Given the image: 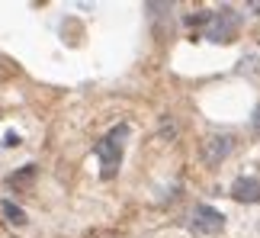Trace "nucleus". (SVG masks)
Returning a JSON list of instances; mask_svg holds the SVG:
<instances>
[{
    "instance_id": "nucleus-1",
    "label": "nucleus",
    "mask_w": 260,
    "mask_h": 238,
    "mask_svg": "<svg viewBox=\"0 0 260 238\" xmlns=\"http://www.w3.org/2000/svg\"><path fill=\"white\" fill-rule=\"evenodd\" d=\"M128 129L125 126H116L106 138L96 142V158L103 164V177H113L119 171V161H122V138H125Z\"/></svg>"
},
{
    "instance_id": "nucleus-2",
    "label": "nucleus",
    "mask_w": 260,
    "mask_h": 238,
    "mask_svg": "<svg viewBox=\"0 0 260 238\" xmlns=\"http://www.w3.org/2000/svg\"><path fill=\"white\" fill-rule=\"evenodd\" d=\"M238 33V13L232 7H222L206 19V39L209 42H232Z\"/></svg>"
},
{
    "instance_id": "nucleus-3",
    "label": "nucleus",
    "mask_w": 260,
    "mask_h": 238,
    "mask_svg": "<svg viewBox=\"0 0 260 238\" xmlns=\"http://www.w3.org/2000/svg\"><path fill=\"white\" fill-rule=\"evenodd\" d=\"M232 152H235V135L232 132H212V135L203 138V161L209 167H218Z\"/></svg>"
},
{
    "instance_id": "nucleus-4",
    "label": "nucleus",
    "mask_w": 260,
    "mask_h": 238,
    "mask_svg": "<svg viewBox=\"0 0 260 238\" xmlns=\"http://www.w3.org/2000/svg\"><path fill=\"white\" fill-rule=\"evenodd\" d=\"M193 229L203 235H218L225 229V216L212 210V206H196L193 210Z\"/></svg>"
},
{
    "instance_id": "nucleus-5",
    "label": "nucleus",
    "mask_w": 260,
    "mask_h": 238,
    "mask_svg": "<svg viewBox=\"0 0 260 238\" xmlns=\"http://www.w3.org/2000/svg\"><path fill=\"white\" fill-rule=\"evenodd\" d=\"M232 196L238 203H260V177H238L232 184Z\"/></svg>"
},
{
    "instance_id": "nucleus-6",
    "label": "nucleus",
    "mask_w": 260,
    "mask_h": 238,
    "mask_svg": "<svg viewBox=\"0 0 260 238\" xmlns=\"http://www.w3.org/2000/svg\"><path fill=\"white\" fill-rule=\"evenodd\" d=\"M0 210H4L7 222H13V225H26V213L19 210V206H16L13 200H4V203H0Z\"/></svg>"
},
{
    "instance_id": "nucleus-7",
    "label": "nucleus",
    "mask_w": 260,
    "mask_h": 238,
    "mask_svg": "<svg viewBox=\"0 0 260 238\" xmlns=\"http://www.w3.org/2000/svg\"><path fill=\"white\" fill-rule=\"evenodd\" d=\"M251 126H254V132L260 135V106H257V110H254V119H251Z\"/></svg>"
},
{
    "instance_id": "nucleus-8",
    "label": "nucleus",
    "mask_w": 260,
    "mask_h": 238,
    "mask_svg": "<svg viewBox=\"0 0 260 238\" xmlns=\"http://www.w3.org/2000/svg\"><path fill=\"white\" fill-rule=\"evenodd\" d=\"M4 145H19V135H13V132H10V135L4 138Z\"/></svg>"
},
{
    "instance_id": "nucleus-9",
    "label": "nucleus",
    "mask_w": 260,
    "mask_h": 238,
    "mask_svg": "<svg viewBox=\"0 0 260 238\" xmlns=\"http://www.w3.org/2000/svg\"><path fill=\"white\" fill-rule=\"evenodd\" d=\"M247 10H251V13H260V0H251V4H247Z\"/></svg>"
}]
</instances>
